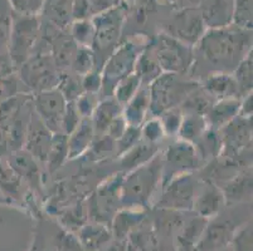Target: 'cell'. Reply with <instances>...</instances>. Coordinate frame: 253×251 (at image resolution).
<instances>
[{
	"instance_id": "1",
	"label": "cell",
	"mask_w": 253,
	"mask_h": 251,
	"mask_svg": "<svg viewBox=\"0 0 253 251\" xmlns=\"http://www.w3.org/2000/svg\"><path fill=\"white\" fill-rule=\"evenodd\" d=\"M197 44L202 58L214 67L213 72L229 73L252 50V34L238 27L209 29Z\"/></svg>"
},
{
	"instance_id": "2",
	"label": "cell",
	"mask_w": 253,
	"mask_h": 251,
	"mask_svg": "<svg viewBox=\"0 0 253 251\" xmlns=\"http://www.w3.org/2000/svg\"><path fill=\"white\" fill-rule=\"evenodd\" d=\"M163 185V160L156 155L145 165L127 172L121 179L120 204L125 209L142 210L149 206Z\"/></svg>"
},
{
	"instance_id": "3",
	"label": "cell",
	"mask_w": 253,
	"mask_h": 251,
	"mask_svg": "<svg viewBox=\"0 0 253 251\" xmlns=\"http://www.w3.org/2000/svg\"><path fill=\"white\" fill-rule=\"evenodd\" d=\"M199 86V83L186 79L183 74L162 73L148 86L150 93V113L156 117L170 108L180 107L186 97Z\"/></svg>"
},
{
	"instance_id": "4",
	"label": "cell",
	"mask_w": 253,
	"mask_h": 251,
	"mask_svg": "<svg viewBox=\"0 0 253 251\" xmlns=\"http://www.w3.org/2000/svg\"><path fill=\"white\" fill-rule=\"evenodd\" d=\"M17 74L28 92L39 93L58 87L62 72L53 61L50 50H36L19 68Z\"/></svg>"
},
{
	"instance_id": "5",
	"label": "cell",
	"mask_w": 253,
	"mask_h": 251,
	"mask_svg": "<svg viewBox=\"0 0 253 251\" xmlns=\"http://www.w3.org/2000/svg\"><path fill=\"white\" fill-rule=\"evenodd\" d=\"M202 181L190 174L172 177L162 185L160 196L156 199V207L160 210L189 211L193 209Z\"/></svg>"
},
{
	"instance_id": "6",
	"label": "cell",
	"mask_w": 253,
	"mask_h": 251,
	"mask_svg": "<svg viewBox=\"0 0 253 251\" xmlns=\"http://www.w3.org/2000/svg\"><path fill=\"white\" fill-rule=\"evenodd\" d=\"M229 211H220L217 216L209 218L207 225L202 232L201 238L195 244V251H213L217 249H222L231 244L234 232L241 225L250 220H241L238 216L241 214L236 211V205Z\"/></svg>"
},
{
	"instance_id": "7",
	"label": "cell",
	"mask_w": 253,
	"mask_h": 251,
	"mask_svg": "<svg viewBox=\"0 0 253 251\" xmlns=\"http://www.w3.org/2000/svg\"><path fill=\"white\" fill-rule=\"evenodd\" d=\"M41 36V27L36 17L18 15L11 19L8 55L15 69L19 68L33 54Z\"/></svg>"
},
{
	"instance_id": "8",
	"label": "cell",
	"mask_w": 253,
	"mask_h": 251,
	"mask_svg": "<svg viewBox=\"0 0 253 251\" xmlns=\"http://www.w3.org/2000/svg\"><path fill=\"white\" fill-rule=\"evenodd\" d=\"M144 48L134 41H127L125 44L117 45L114 52L107 57L105 61L103 68L101 71L102 75V91L106 93L105 97H110L112 94V89L116 83L124 77L134 73L137 58Z\"/></svg>"
},
{
	"instance_id": "9",
	"label": "cell",
	"mask_w": 253,
	"mask_h": 251,
	"mask_svg": "<svg viewBox=\"0 0 253 251\" xmlns=\"http://www.w3.org/2000/svg\"><path fill=\"white\" fill-rule=\"evenodd\" d=\"M150 50L163 73L184 74L194 61L192 47L171 36H159L158 41L150 47Z\"/></svg>"
},
{
	"instance_id": "10",
	"label": "cell",
	"mask_w": 253,
	"mask_h": 251,
	"mask_svg": "<svg viewBox=\"0 0 253 251\" xmlns=\"http://www.w3.org/2000/svg\"><path fill=\"white\" fill-rule=\"evenodd\" d=\"M163 183L179 175L190 174L201 169L203 162L192 143L178 140L170 144L162 156Z\"/></svg>"
},
{
	"instance_id": "11",
	"label": "cell",
	"mask_w": 253,
	"mask_h": 251,
	"mask_svg": "<svg viewBox=\"0 0 253 251\" xmlns=\"http://www.w3.org/2000/svg\"><path fill=\"white\" fill-rule=\"evenodd\" d=\"M219 133L223 144L220 156L237 160L246 151L252 152V118L237 116Z\"/></svg>"
},
{
	"instance_id": "12",
	"label": "cell",
	"mask_w": 253,
	"mask_h": 251,
	"mask_svg": "<svg viewBox=\"0 0 253 251\" xmlns=\"http://www.w3.org/2000/svg\"><path fill=\"white\" fill-rule=\"evenodd\" d=\"M33 109L52 133L61 132L62 117L67 106V101L58 88L39 92L32 96Z\"/></svg>"
},
{
	"instance_id": "13",
	"label": "cell",
	"mask_w": 253,
	"mask_h": 251,
	"mask_svg": "<svg viewBox=\"0 0 253 251\" xmlns=\"http://www.w3.org/2000/svg\"><path fill=\"white\" fill-rule=\"evenodd\" d=\"M123 177H115L109 179L102 187L98 190L97 196L93 199L91 207H89V215L93 222L110 226L112 217L119 211L120 204V186H121Z\"/></svg>"
},
{
	"instance_id": "14",
	"label": "cell",
	"mask_w": 253,
	"mask_h": 251,
	"mask_svg": "<svg viewBox=\"0 0 253 251\" xmlns=\"http://www.w3.org/2000/svg\"><path fill=\"white\" fill-rule=\"evenodd\" d=\"M52 137L53 133L39 119L34 109L32 110L23 148L28 152L29 155L33 156L39 163L44 165L48 151H49L50 142H52Z\"/></svg>"
},
{
	"instance_id": "15",
	"label": "cell",
	"mask_w": 253,
	"mask_h": 251,
	"mask_svg": "<svg viewBox=\"0 0 253 251\" xmlns=\"http://www.w3.org/2000/svg\"><path fill=\"white\" fill-rule=\"evenodd\" d=\"M6 162L17 172L25 186L33 191L42 190V171L41 163L25 151L24 148L13 151L6 158Z\"/></svg>"
},
{
	"instance_id": "16",
	"label": "cell",
	"mask_w": 253,
	"mask_h": 251,
	"mask_svg": "<svg viewBox=\"0 0 253 251\" xmlns=\"http://www.w3.org/2000/svg\"><path fill=\"white\" fill-rule=\"evenodd\" d=\"M95 27V40L93 45L100 53L114 52L120 38L121 18L116 11L103 14L93 23Z\"/></svg>"
},
{
	"instance_id": "17",
	"label": "cell",
	"mask_w": 253,
	"mask_h": 251,
	"mask_svg": "<svg viewBox=\"0 0 253 251\" xmlns=\"http://www.w3.org/2000/svg\"><path fill=\"white\" fill-rule=\"evenodd\" d=\"M224 207H227V204L222 188L214 183L203 181L195 196L192 211L199 217L209 220L223 211Z\"/></svg>"
},
{
	"instance_id": "18",
	"label": "cell",
	"mask_w": 253,
	"mask_h": 251,
	"mask_svg": "<svg viewBox=\"0 0 253 251\" xmlns=\"http://www.w3.org/2000/svg\"><path fill=\"white\" fill-rule=\"evenodd\" d=\"M203 19L201 11L185 10L179 14L172 23V38L178 39L184 44L193 47L201 40L204 32Z\"/></svg>"
},
{
	"instance_id": "19",
	"label": "cell",
	"mask_w": 253,
	"mask_h": 251,
	"mask_svg": "<svg viewBox=\"0 0 253 251\" xmlns=\"http://www.w3.org/2000/svg\"><path fill=\"white\" fill-rule=\"evenodd\" d=\"M252 166H247L220 187L224 195L225 204L228 206L250 204L252 201Z\"/></svg>"
},
{
	"instance_id": "20",
	"label": "cell",
	"mask_w": 253,
	"mask_h": 251,
	"mask_svg": "<svg viewBox=\"0 0 253 251\" xmlns=\"http://www.w3.org/2000/svg\"><path fill=\"white\" fill-rule=\"evenodd\" d=\"M201 15L209 29L229 27L233 23V0H202Z\"/></svg>"
},
{
	"instance_id": "21",
	"label": "cell",
	"mask_w": 253,
	"mask_h": 251,
	"mask_svg": "<svg viewBox=\"0 0 253 251\" xmlns=\"http://www.w3.org/2000/svg\"><path fill=\"white\" fill-rule=\"evenodd\" d=\"M202 89L214 101L241 98L233 75L227 72H211L202 82Z\"/></svg>"
},
{
	"instance_id": "22",
	"label": "cell",
	"mask_w": 253,
	"mask_h": 251,
	"mask_svg": "<svg viewBox=\"0 0 253 251\" xmlns=\"http://www.w3.org/2000/svg\"><path fill=\"white\" fill-rule=\"evenodd\" d=\"M146 220V214L136 209L121 207L112 217L110 230L112 238L116 240H127L128 235L139 229Z\"/></svg>"
},
{
	"instance_id": "23",
	"label": "cell",
	"mask_w": 253,
	"mask_h": 251,
	"mask_svg": "<svg viewBox=\"0 0 253 251\" xmlns=\"http://www.w3.org/2000/svg\"><path fill=\"white\" fill-rule=\"evenodd\" d=\"M96 137L95 130L89 118H82L77 127L67 136L68 160L81 157L91 148Z\"/></svg>"
},
{
	"instance_id": "24",
	"label": "cell",
	"mask_w": 253,
	"mask_h": 251,
	"mask_svg": "<svg viewBox=\"0 0 253 251\" xmlns=\"http://www.w3.org/2000/svg\"><path fill=\"white\" fill-rule=\"evenodd\" d=\"M150 113V93L148 86H141L127 103L123 107V117L127 126L140 127Z\"/></svg>"
},
{
	"instance_id": "25",
	"label": "cell",
	"mask_w": 253,
	"mask_h": 251,
	"mask_svg": "<svg viewBox=\"0 0 253 251\" xmlns=\"http://www.w3.org/2000/svg\"><path fill=\"white\" fill-rule=\"evenodd\" d=\"M77 239L84 251H100L114 238L110 226L92 221L80 227L77 231Z\"/></svg>"
},
{
	"instance_id": "26",
	"label": "cell",
	"mask_w": 253,
	"mask_h": 251,
	"mask_svg": "<svg viewBox=\"0 0 253 251\" xmlns=\"http://www.w3.org/2000/svg\"><path fill=\"white\" fill-rule=\"evenodd\" d=\"M241 98H224L214 101L206 114L207 122L211 128L222 130L224 126L233 121L239 114Z\"/></svg>"
},
{
	"instance_id": "27",
	"label": "cell",
	"mask_w": 253,
	"mask_h": 251,
	"mask_svg": "<svg viewBox=\"0 0 253 251\" xmlns=\"http://www.w3.org/2000/svg\"><path fill=\"white\" fill-rule=\"evenodd\" d=\"M121 114H123V106L114 97H105L103 100H101L89 118L96 136L105 135L112 121Z\"/></svg>"
},
{
	"instance_id": "28",
	"label": "cell",
	"mask_w": 253,
	"mask_h": 251,
	"mask_svg": "<svg viewBox=\"0 0 253 251\" xmlns=\"http://www.w3.org/2000/svg\"><path fill=\"white\" fill-rule=\"evenodd\" d=\"M27 186L5 160H0V195L8 201H20L25 197ZM29 190V188H28Z\"/></svg>"
},
{
	"instance_id": "29",
	"label": "cell",
	"mask_w": 253,
	"mask_h": 251,
	"mask_svg": "<svg viewBox=\"0 0 253 251\" xmlns=\"http://www.w3.org/2000/svg\"><path fill=\"white\" fill-rule=\"evenodd\" d=\"M156 155H159V144L148 143V142L141 140L139 143L135 144L134 147H131L128 151H126L119 158L123 169L128 172L139 167V166L148 163Z\"/></svg>"
},
{
	"instance_id": "30",
	"label": "cell",
	"mask_w": 253,
	"mask_h": 251,
	"mask_svg": "<svg viewBox=\"0 0 253 251\" xmlns=\"http://www.w3.org/2000/svg\"><path fill=\"white\" fill-rule=\"evenodd\" d=\"M193 146L203 163L215 160L222 155L223 151L222 137H220L219 131L209 127Z\"/></svg>"
},
{
	"instance_id": "31",
	"label": "cell",
	"mask_w": 253,
	"mask_h": 251,
	"mask_svg": "<svg viewBox=\"0 0 253 251\" xmlns=\"http://www.w3.org/2000/svg\"><path fill=\"white\" fill-rule=\"evenodd\" d=\"M209 128L206 116L202 114H184L180 128L178 131V140L194 144Z\"/></svg>"
},
{
	"instance_id": "32",
	"label": "cell",
	"mask_w": 253,
	"mask_h": 251,
	"mask_svg": "<svg viewBox=\"0 0 253 251\" xmlns=\"http://www.w3.org/2000/svg\"><path fill=\"white\" fill-rule=\"evenodd\" d=\"M68 160V146L67 136L62 132L53 133L52 142H50L49 151H48L47 160L44 165L49 174H54L61 169L63 163Z\"/></svg>"
},
{
	"instance_id": "33",
	"label": "cell",
	"mask_w": 253,
	"mask_h": 251,
	"mask_svg": "<svg viewBox=\"0 0 253 251\" xmlns=\"http://www.w3.org/2000/svg\"><path fill=\"white\" fill-rule=\"evenodd\" d=\"M134 72L140 78L142 86H149L151 82H154L159 75L162 74V69L154 58L150 48H144V50L140 53Z\"/></svg>"
},
{
	"instance_id": "34",
	"label": "cell",
	"mask_w": 253,
	"mask_h": 251,
	"mask_svg": "<svg viewBox=\"0 0 253 251\" xmlns=\"http://www.w3.org/2000/svg\"><path fill=\"white\" fill-rule=\"evenodd\" d=\"M78 45L76 44L73 39H57L53 43L52 48H50V54L52 58L56 63L57 68L63 72H68L71 69V63L75 57V53L77 50Z\"/></svg>"
},
{
	"instance_id": "35",
	"label": "cell",
	"mask_w": 253,
	"mask_h": 251,
	"mask_svg": "<svg viewBox=\"0 0 253 251\" xmlns=\"http://www.w3.org/2000/svg\"><path fill=\"white\" fill-rule=\"evenodd\" d=\"M213 103H214V100L209 94H207L202 89V87L199 86L195 91H193L189 96L186 97L185 101L181 103L180 109L184 114H202V116H206Z\"/></svg>"
},
{
	"instance_id": "36",
	"label": "cell",
	"mask_w": 253,
	"mask_h": 251,
	"mask_svg": "<svg viewBox=\"0 0 253 251\" xmlns=\"http://www.w3.org/2000/svg\"><path fill=\"white\" fill-rule=\"evenodd\" d=\"M234 80L237 83V87L239 89V94L243 97L245 94L251 93L253 88V55L252 50L246 55L242 61L237 64L233 69Z\"/></svg>"
},
{
	"instance_id": "37",
	"label": "cell",
	"mask_w": 253,
	"mask_h": 251,
	"mask_svg": "<svg viewBox=\"0 0 253 251\" xmlns=\"http://www.w3.org/2000/svg\"><path fill=\"white\" fill-rule=\"evenodd\" d=\"M141 86L142 83L136 73H130L116 83L112 89V97L124 107L137 93Z\"/></svg>"
},
{
	"instance_id": "38",
	"label": "cell",
	"mask_w": 253,
	"mask_h": 251,
	"mask_svg": "<svg viewBox=\"0 0 253 251\" xmlns=\"http://www.w3.org/2000/svg\"><path fill=\"white\" fill-rule=\"evenodd\" d=\"M96 54L93 49L89 47H77L75 57L71 63V72L77 75H84L91 71L96 69Z\"/></svg>"
},
{
	"instance_id": "39",
	"label": "cell",
	"mask_w": 253,
	"mask_h": 251,
	"mask_svg": "<svg viewBox=\"0 0 253 251\" xmlns=\"http://www.w3.org/2000/svg\"><path fill=\"white\" fill-rule=\"evenodd\" d=\"M63 97L66 98L67 102H73L84 93V89H82V82H81V75H77L76 73L71 72H63L61 75V79H59L58 87Z\"/></svg>"
},
{
	"instance_id": "40",
	"label": "cell",
	"mask_w": 253,
	"mask_h": 251,
	"mask_svg": "<svg viewBox=\"0 0 253 251\" xmlns=\"http://www.w3.org/2000/svg\"><path fill=\"white\" fill-rule=\"evenodd\" d=\"M72 39L78 47L92 48L95 40V27L93 23L80 20L72 28Z\"/></svg>"
},
{
	"instance_id": "41",
	"label": "cell",
	"mask_w": 253,
	"mask_h": 251,
	"mask_svg": "<svg viewBox=\"0 0 253 251\" xmlns=\"http://www.w3.org/2000/svg\"><path fill=\"white\" fill-rule=\"evenodd\" d=\"M233 23L236 27L252 28V0H233Z\"/></svg>"
},
{
	"instance_id": "42",
	"label": "cell",
	"mask_w": 253,
	"mask_h": 251,
	"mask_svg": "<svg viewBox=\"0 0 253 251\" xmlns=\"http://www.w3.org/2000/svg\"><path fill=\"white\" fill-rule=\"evenodd\" d=\"M160 121L163 126V130H164L165 136H176L178 135V131L180 128L181 121H183L184 113L181 112L180 107L170 108V109L164 110L163 113H160L159 116H156Z\"/></svg>"
},
{
	"instance_id": "43",
	"label": "cell",
	"mask_w": 253,
	"mask_h": 251,
	"mask_svg": "<svg viewBox=\"0 0 253 251\" xmlns=\"http://www.w3.org/2000/svg\"><path fill=\"white\" fill-rule=\"evenodd\" d=\"M252 220L238 227L232 238L231 249L233 251H253L252 249Z\"/></svg>"
},
{
	"instance_id": "44",
	"label": "cell",
	"mask_w": 253,
	"mask_h": 251,
	"mask_svg": "<svg viewBox=\"0 0 253 251\" xmlns=\"http://www.w3.org/2000/svg\"><path fill=\"white\" fill-rule=\"evenodd\" d=\"M140 132H141L142 141L153 144H159L163 141V138L165 137V132L163 130L162 123H160L158 117L155 116L146 119L140 126Z\"/></svg>"
},
{
	"instance_id": "45",
	"label": "cell",
	"mask_w": 253,
	"mask_h": 251,
	"mask_svg": "<svg viewBox=\"0 0 253 251\" xmlns=\"http://www.w3.org/2000/svg\"><path fill=\"white\" fill-rule=\"evenodd\" d=\"M19 93H29V92L23 86L17 73L0 77V102L9 100Z\"/></svg>"
},
{
	"instance_id": "46",
	"label": "cell",
	"mask_w": 253,
	"mask_h": 251,
	"mask_svg": "<svg viewBox=\"0 0 253 251\" xmlns=\"http://www.w3.org/2000/svg\"><path fill=\"white\" fill-rule=\"evenodd\" d=\"M141 141V132H140V127H132V126H127V128L125 130V132L123 133V136L115 142L116 144V153L117 157H120L121 155H124L126 151L134 147L135 144L139 143Z\"/></svg>"
},
{
	"instance_id": "47",
	"label": "cell",
	"mask_w": 253,
	"mask_h": 251,
	"mask_svg": "<svg viewBox=\"0 0 253 251\" xmlns=\"http://www.w3.org/2000/svg\"><path fill=\"white\" fill-rule=\"evenodd\" d=\"M11 31V18L5 5L0 3V54H8L9 38Z\"/></svg>"
},
{
	"instance_id": "48",
	"label": "cell",
	"mask_w": 253,
	"mask_h": 251,
	"mask_svg": "<svg viewBox=\"0 0 253 251\" xmlns=\"http://www.w3.org/2000/svg\"><path fill=\"white\" fill-rule=\"evenodd\" d=\"M73 102H75L76 108H77L78 113L82 118H91L92 113L95 112L100 100H98V94L82 93Z\"/></svg>"
},
{
	"instance_id": "49",
	"label": "cell",
	"mask_w": 253,
	"mask_h": 251,
	"mask_svg": "<svg viewBox=\"0 0 253 251\" xmlns=\"http://www.w3.org/2000/svg\"><path fill=\"white\" fill-rule=\"evenodd\" d=\"M81 121L82 117L78 113L75 102H67L63 117H62L61 132L64 133L66 136H68L76 127H77Z\"/></svg>"
},
{
	"instance_id": "50",
	"label": "cell",
	"mask_w": 253,
	"mask_h": 251,
	"mask_svg": "<svg viewBox=\"0 0 253 251\" xmlns=\"http://www.w3.org/2000/svg\"><path fill=\"white\" fill-rule=\"evenodd\" d=\"M8 3H10L18 15L36 17V14L42 9L44 0H8Z\"/></svg>"
},
{
	"instance_id": "51",
	"label": "cell",
	"mask_w": 253,
	"mask_h": 251,
	"mask_svg": "<svg viewBox=\"0 0 253 251\" xmlns=\"http://www.w3.org/2000/svg\"><path fill=\"white\" fill-rule=\"evenodd\" d=\"M56 248L58 251H84L77 236L70 231L58 232L56 235Z\"/></svg>"
},
{
	"instance_id": "52",
	"label": "cell",
	"mask_w": 253,
	"mask_h": 251,
	"mask_svg": "<svg viewBox=\"0 0 253 251\" xmlns=\"http://www.w3.org/2000/svg\"><path fill=\"white\" fill-rule=\"evenodd\" d=\"M81 82L84 93L100 94V92L102 91V75L97 69L82 75Z\"/></svg>"
},
{
	"instance_id": "53",
	"label": "cell",
	"mask_w": 253,
	"mask_h": 251,
	"mask_svg": "<svg viewBox=\"0 0 253 251\" xmlns=\"http://www.w3.org/2000/svg\"><path fill=\"white\" fill-rule=\"evenodd\" d=\"M126 128H127V123H126L125 119H124L123 114H121V116H119L117 118H115L114 121H112V123L109 126V128H107L105 135H107L110 138H112V140L116 142L117 140L123 136V133L125 132Z\"/></svg>"
},
{
	"instance_id": "54",
	"label": "cell",
	"mask_w": 253,
	"mask_h": 251,
	"mask_svg": "<svg viewBox=\"0 0 253 251\" xmlns=\"http://www.w3.org/2000/svg\"><path fill=\"white\" fill-rule=\"evenodd\" d=\"M11 153V144L9 133L4 124L0 123V160H6Z\"/></svg>"
},
{
	"instance_id": "55",
	"label": "cell",
	"mask_w": 253,
	"mask_h": 251,
	"mask_svg": "<svg viewBox=\"0 0 253 251\" xmlns=\"http://www.w3.org/2000/svg\"><path fill=\"white\" fill-rule=\"evenodd\" d=\"M253 114V93L245 94L241 98V106H239V114L241 117H246V118H252Z\"/></svg>"
},
{
	"instance_id": "56",
	"label": "cell",
	"mask_w": 253,
	"mask_h": 251,
	"mask_svg": "<svg viewBox=\"0 0 253 251\" xmlns=\"http://www.w3.org/2000/svg\"><path fill=\"white\" fill-rule=\"evenodd\" d=\"M17 73L14 64L11 63L8 54H0V77H5Z\"/></svg>"
},
{
	"instance_id": "57",
	"label": "cell",
	"mask_w": 253,
	"mask_h": 251,
	"mask_svg": "<svg viewBox=\"0 0 253 251\" xmlns=\"http://www.w3.org/2000/svg\"><path fill=\"white\" fill-rule=\"evenodd\" d=\"M213 251H233L231 249V246H225V248H222V249H217V250H213Z\"/></svg>"
},
{
	"instance_id": "58",
	"label": "cell",
	"mask_w": 253,
	"mask_h": 251,
	"mask_svg": "<svg viewBox=\"0 0 253 251\" xmlns=\"http://www.w3.org/2000/svg\"><path fill=\"white\" fill-rule=\"evenodd\" d=\"M126 251H137V250H135L134 248H131V246L127 244V250H126Z\"/></svg>"
},
{
	"instance_id": "59",
	"label": "cell",
	"mask_w": 253,
	"mask_h": 251,
	"mask_svg": "<svg viewBox=\"0 0 253 251\" xmlns=\"http://www.w3.org/2000/svg\"><path fill=\"white\" fill-rule=\"evenodd\" d=\"M0 196H1V195H0Z\"/></svg>"
}]
</instances>
